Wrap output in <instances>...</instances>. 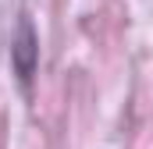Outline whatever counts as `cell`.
<instances>
[{
  "mask_svg": "<svg viewBox=\"0 0 153 149\" xmlns=\"http://www.w3.org/2000/svg\"><path fill=\"white\" fill-rule=\"evenodd\" d=\"M11 68L18 74V82L29 89L32 78H36V68H39V36H36V25L29 14L18 18V29L11 36Z\"/></svg>",
  "mask_w": 153,
  "mask_h": 149,
  "instance_id": "1",
  "label": "cell"
}]
</instances>
